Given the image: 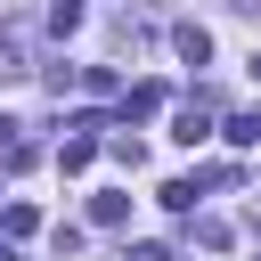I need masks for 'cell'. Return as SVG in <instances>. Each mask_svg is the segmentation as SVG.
<instances>
[{"instance_id": "obj_1", "label": "cell", "mask_w": 261, "mask_h": 261, "mask_svg": "<svg viewBox=\"0 0 261 261\" xmlns=\"http://www.w3.org/2000/svg\"><path fill=\"white\" fill-rule=\"evenodd\" d=\"M171 139H179V147H204V139H212V98H188V106L171 114Z\"/></svg>"}, {"instance_id": "obj_2", "label": "cell", "mask_w": 261, "mask_h": 261, "mask_svg": "<svg viewBox=\"0 0 261 261\" xmlns=\"http://www.w3.org/2000/svg\"><path fill=\"white\" fill-rule=\"evenodd\" d=\"M171 49H179V65H204L212 57V33L204 24H171Z\"/></svg>"}, {"instance_id": "obj_3", "label": "cell", "mask_w": 261, "mask_h": 261, "mask_svg": "<svg viewBox=\"0 0 261 261\" xmlns=\"http://www.w3.org/2000/svg\"><path fill=\"white\" fill-rule=\"evenodd\" d=\"M147 114H163V82H139V90L122 98V122H147Z\"/></svg>"}, {"instance_id": "obj_4", "label": "cell", "mask_w": 261, "mask_h": 261, "mask_svg": "<svg viewBox=\"0 0 261 261\" xmlns=\"http://www.w3.org/2000/svg\"><path fill=\"white\" fill-rule=\"evenodd\" d=\"M90 220H98V228H122V220H130V196H122V188L90 196Z\"/></svg>"}, {"instance_id": "obj_5", "label": "cell", "mask_w": 261, "mask_h": 261, "mask_svg": "<svg viewBox=\"0 0 261 261\" xmlns=\"http://www.w3.org/2000/svg\"><path fill=\"white\" fill-rule=\"evenodd\" d=\"M33 228H41V212H33V204H8V212H0V237H8V245H16V237H33Z\"/></svg>"}, {"instance_id": "obj_6", "label": "cell", "mask_w": 261, "mask_h": 261, "mask_svg": "<svg viewBox=\"0 0 261 261\" xmlns=\"http://www.w3.org/2000/svg\"><path fill=\"white\" fill-rule=\"evenodd\" d=\"M24 73H33V65H24V41L0 33V82H24Z\"/></svg>"}, {"instance_id": "obj_7", "label": "cell", "mask_w": 261, "mask_h": 261, "mask_svg": "<svg viewBox=\"0 0 261 261\" xmlns=\"http://www.w3.org/2000/svg\"><path fill=\"white\" fill-rule=\"evenodd\" d=\"M90 155H98L90 139H65V147H57V171H90Z\"/></svg>"}, {"instance_id": "obj_8", "label": "cell", "mask_w": 261, "mask_h": 261, "mask_svg": "<svg viewBox=\"0 0 261 261\" xmlns=\"http://www.w3.org/2000/svg\"><path fill=\"white\" fill-rule=\"evenodd\" d=\"M155 196H163V204H171V212H196V179H163V188H155Z\"/></svg>"}, {"instance_id": "obj_9", "label": "cell", "mask_w": 261, "mask_h": 261, "mask_svg": "<svg viewBox=\"0 0 261 261\" xmlns=\"http://www.w3.org/2000/svg\"><path fill=\"white\" fill-rule=\"evenodd\" d=\"M220 139H228V147H253V139H261V114H228V130H220Z\"/></svg>"}, {"instance_id": "obj_10", "label": "cell", "mask_w": 261, "mask_h": 261, "mask_svg": "<svg viewBox=\"0 0 261 261\" xmlns=\"http://www.w3.org/2000/svg\"><path fill=\"white\" fill-rule=\"evenodd\" d=\"M82 24V0H49V33H73Z\"/></svg>"}, {"instance_id": "obj_11", "label": "cell", "mask_w": 261, "mask_h": 261, "mask_svg": "<svg viewBox=\"0 0 261 261\" xmlns=\"http://www.w3.org/2000/svg\"><path fill=\"white\" fill-rule=\"evenodd\" d=\"M49 245H57V261H73V253H82V228H73V220H57V228H49Z\"/></svg>"}, {"instance_id": "obj_12", "label": "cell", "mask_w": 261, "mask_h": 261, "mask_svg": "<svg viewBox=\"0 0 261 261\" xmlns=\"http://www.w3.org/2000/svg\"><path fill=\"white\" fill-rule=\"evenodd\" d=\"M16 130H24V122H8V114H0V155H16V147H24Z\"/></svg>"}, {"instance_id": "obj_13", "label": "cell", "mask_w": 261, "mask_h": 261, "mask_svg": "<svg viewBox=\"0 0 261 261\" xmlns=\"http://www.w3.org/2000/svg\"><path fill=\"white\" fill-rule=\"evenodd\" d=\"M130 261H179L171 245H130Z\"/></svg>"}, {"instance_id": "obj_14", "label": "cell", "mask_w": 261, "mask_h": 261, "mask_svg": "<svg viewBox=\"0 0 261 261\" xmlns=\"http://www.w3.org/2000/svg\"><path fill=\"white\" fill-rule=\"evenodd\" d=\"M0 261H16V245H8V237H0Z\"/></svg>"}, {"instance_id": "obj_15", "label": "cell", "mask_w": 261, "mask_h": 261, "mask_svg": "<svg viewBox=\"0 0 261 261\" xmlns=\"http://www.w3.org/2000/svg\"><path fill=\"white\" fill-rule=\"evenodd\" d=\"M253 73H261V49H253Z\"/></svg>"}]
</instances>
